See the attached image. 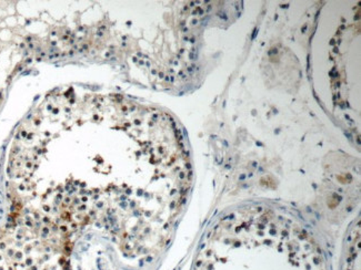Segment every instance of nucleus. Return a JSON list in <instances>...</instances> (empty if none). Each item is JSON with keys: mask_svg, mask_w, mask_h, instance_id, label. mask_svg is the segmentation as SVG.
I'll list each match as a JSON object with an SVG mask.
<instances>
[{"mask_svg": "<svg viewBox=\"0 0 361 270\" xmlns=\"http://www.w3.org/2000/svg\"><path fill=\"white\" fill-rule=\"evenodd\" d=\"M59 129L18 146L9 176L25 219L68 238L94 229L125 257L169 242L191 183L183 135L166 112L118 96L65 94Z\"/></svg>", "mask_w": 361, "mask_h": 270, "instance_id": "obj_1", "label": "nucleus"}, {"mask_svg": "<svg viewBox=\"0 0 361 270\" xmlns=\"http://www.w3.org/2000/svg\"><path fill=\"white\" fill-rule=\"evenodd\" d=\"M192 270H329L312 233L291 214L266 205L235 208L202 239Z\"/></svg>", "mask_w": 361, "mask_h": 270, "instance_id": "obj_2", "label": "nucleus"}, {"mask_svg": "<svg viewBox=\"0 0 361 270\" xmlns=\"http://www.w3.org/2000/svg\"><path fill=\"white\" fill-rule=\"evenodd\" d=\"M0 270H71L65 238L28 221L0 233Z\"/></svg>", "mask_w": 361, "mask_h": 270, "instance_id": "obj_3", "label": "nucleus"}]
</instances>
